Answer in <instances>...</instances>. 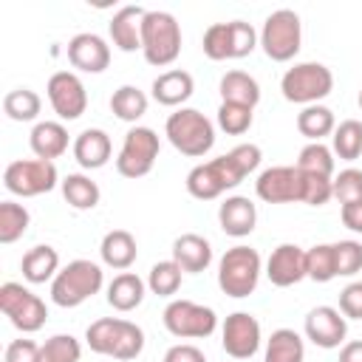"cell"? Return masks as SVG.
Masks as SVG:
<instances>
[{"label":"cell","instance_id":"obj_1","mask_svg":"<svg viewBox=\"0 0 362 362\" xmlns=\"http://www.w3.org/2000/svg\"><path fill=\"white\" fill-rule=\"evenodd\" d=\"M260 158L263 156L257 144H238L229 153L192 167L187 173V192L198 201H212L226 189H235L249 173H255Z\"/></svg>","mask_w":362,"mask_h":362},{"label":"cell","instance_id":"obj_2","mask_svg":"<svg viewBox=\"0 0 362 362\" xmlns=\"http://www.w3.org/2000/svg\"><path fill=\"white\" fill-rule=\"evenodd\" d=\"M85 342L93 354L113 356V359H136L144 351V331L122 317H102L88 325Z\"/></svg>","mask_w":362,"mask_h":362},{"label":"cell","instance_id":"obj_3","mask_svg":"<svg viewBox=\"0 0 362 362\" xmlns=\"http://www.w3.org/2000/svg\"><path fill=\"white\" fill-rule=\"evenodd\" d=\"M102 283H105L102 266L79 257L57 272V277L51 280V300L59 308H76L85 300H90L93 294H99Z\"/></svg>","mask_w":362,"mask_h":362},{"label":"cell","instance_id":"obj_4","mask_svg":"<svg viewBox=\"0 0 362 362\" xmlns=\"http://www.w3.org/2000/svg\"><path fill=\"white\" fill-rule=\"evenodd\" d=\"M164 133H167L170 144L181 156H189V158L206 156L212 150V144H215L212 122L195 107H178L175 113H170L167 124H164Z\"/></svg>","mask_w":362,"mask_h":362},{"label":"cell","instance_id":"obj_5","mask_svg":"<svg viewBox=\"0 0 362 362\" xmlns=\"http://www.w3.org/2000/svg\"><path fill=\"white\" fill-rule=\"evenodd\" d=\"M141 54L150 65H173L181 54V25L170 11H147L141 20Z\"/></svg>","mask_w":362,"mask_h":362},{"label":"cell","instance_id":"obj_6","mask_svg":"<svg viewBox=\"0 0 362 362\" xmlns=\"http://www.w3.org/2000/svg\"><path fill=\"white\" fill-rule=\"evenodd\" d=\"M260 280V255L252 246H232L223 252L221 263H218V286L226 297H249L257 288Z\"/></svg>","mask_w":362,"mask_h":362},{"label":"cell","instance_id":"obj_7","mask_svg":"<svg viewBox=\"0 0 362 362\" xmlns=\"http://www.w3.org/2000/svg\"><path fill=\"white\" fill-rule=\"evenodd\" d=\"M280 90L294 105H320L334 90V74L322 62H297L283 74Z\"/></svg>","mask_w":362,"mask_h":362},{"label":"cell","instance_id":"obj_8","mask_svg":"<svg viewBox=\"0 0 362 362\" xmlns=\"http://www.w3.org/2000/svg\"><path fill=\"white\" fill-rule=\"evenodd\" d=\"M204 54L215 62L221 59H240L249 57L257 45V31L252 23L243 20H229V23H212L204 31Z\"/></svg>","mask_w":362,"mask_h":362},{"label":"cell","instance_id":"obj_9","mask_svg":"<svg viewBox=\"0 0 362 362\" xmlns=\"http://www.w3.org/2000/svg\"><path fill=\"white\" fill-rule=\"evenodd\" d=\"M300 42H303V25H300L297 11L277 8L266 17V23L260 28V45L269 59H274V62L294 59L300 51Z\"/></svg>","mask_w":362,"mask_h":362},{"label":"cell","instance_id":"obj_10","mask_svg":"<svg viewBox=\"0 0 362 362\" xmlns=\"http://www.w3.org/2000/svg\"><path fill=\"white\" fill-rule=\"evenodd\" d=\"M57 184H59L57 167H54V161H45V158L11 161L3 173V187L20 198H34V195L51 192Z\"/></svg>","mask_w":362,"mask_h":362},{"label":"cell","instance_id":"obj_11","mask_svg":"<svg viewBox=\"0 0 362 362\" xmlns=\"http://www.w3.org/2000/svg\"><path fill=\"white\" fill-rule=\"evenodd\" d=\"M0 311H3V314L11 320V325H14L17 331H23V334L40 331V328L45 325V320H48L45 303H42L34 291H28L25 286L11 283V280L0 286Z\"/></svg>","mask_w":362,"mask_h":362},{"label":"cell","instance_id":"obj_12","mask_svg":"<svg viewBox=\"0 0 362 362\" xmlns=\"http://www.w3.org/2000/svg\"><path fill=\"white\" fill-rule=\"evenodd\" d=\"M161 320H164V328L181 339H204L218 328L215 311L192 300H173L164 308Z\"/></svg>","mask_w":362,"mask_h":362},{"label":"cell","instance_id":"obj_13","mask_svg":"<svg viewBox=\"0 0 362 362\" xmlns=\"http://www.w3.org/2000/svg\"><path fill=\"white\" fill-rule=\"evenodd\" d=\"M158 136L150 127H130L124 133L119 158H116V170L124 178H141L153 170L156 158H158Z\"/></svg>","mask_w":362,"mask_h":362},{"label":"cell","instance_id":"obj_14","mask_svg":"<svg viewBox=\"0 0 362 362\" xmlns=\"http://www.w3.org/2000/svg\"><path fill=\"white\" fill-rule=\"evenodd\" d=\"M45 90H48V102H51L54 113L59 119H65V122L79 119L85 113V107H88V90H85L82 79L76 74H71V71L51 74Z\"/></svg>","mask_w":362,"mask_h":362},{"label":"cell","instance_id":"obj_15","mask_svg":"<svg viewBox=\"0 0 362 362\" xmlns=\"http://www.w3.org/2000/svg\"><path fill=\"white\" fill-rule=\"evenodd\" d=\"M221 345L232 359H252L260 348V322L249 311H235L221 328Z\"/></svg>","mask_w":362,"mask_h":362},{"label":"cell","instance_id":"obj_16","mask_svg":"<svg viewBox=\"0 0 362 362\" xmlns=\"http://www.w3.org/2000/svg\"><path fill=\"white\" fill-rule=\"evenodd\" d=\"M255 192L266 204L303 201V173L297 167H269L257 175Z\"/></svg>","mask_w":362,"mask_h":362},{"label":"cell","instance_id":"obj_17","mask_svg":"<svg viewBox=\"0 0 362 362\" xmlns=\"http://www.w3.org/2000/svg\"><path fill=\"white\" fill-rule=\"evenodd\" d=\"M305 337L317 345V348H339L345 334H348V322H345V314L331 308V305H317L305 314Z\"/></svg>","mask_w":362,"mask_h":362},{"label":"cell","instance_id":"obj_18","mask_svg":"<svg viewBox=\"0 0 362 362\" xmlns=\"http://www.w3.org/2000/svg\"><path fill=\"white\" fill-rule=\"evenodd\" d=\"M68 62H71L76 71L102 74V71L110 65V45H107L99 34L82 31V34L71 37V42H68Z\"/></svg>","mask_w":362,"mask_h":362},{"label":"cell","instance_id":"obj_19","mask_svg":"<svg viewBox=\"0 0 362 362\" xmlns=\"http://www.w3.org/2000/svg\"><path fill=\"white\" fill-rule=\"evenodd\" d=\"M266 277L277 288H288L305 277V252L297 243H280L266 260Z\"/></svg>","mask_w":362,"mask_h":362},{"label":"cell","instance_id":"obj_20","mask_svg":"<svg viewBox=\"0 0 362 362\" xmlns=\"http://www.w3.org/2000/svg\"><path fill=\"white\" fill-rule=\"evenodd\" d=\"M144 8L141 6H122L113 20H110V40L119 51L130 54V51H141V20H144Z\"/></svg>","mask_w":362,"mask_h":362},{"label":"cell","instance_id":"obj_21","mask_svg":"<svg viewBox=\"0 0 362 362\" xmlns=\"http://www.w3.org/2000/svg\"><path fill=\"white\" fill-rule=\"evenodd\" d=\"M173 260L181 266V272L187 274H198L212 263V246L204 235L195 232H184L173 240Z\"/></svg>","mask_w":362,"mask_h":362},{"label":"cell","instance_id":"obj_22","mask_svg":"<svg viewBox=\"0 0 362 362\" xmlns=\"http://www.w3.org/2000/svg\"><path fill=\"white\" fill-rule=\"evenodd\" d=\"M110 153H113V144H110V136L99 127H88L82 130L76 139H74V158L79 161V167L85 170H99L110 161Z\"/></svg>","mask_w":362,"mask_h":362},{"label":"cell","instance_id":"obj_23","mask_svg":"<svg viewBox=\"0 0 362 362\" xmlns=\"http://www.w3.org/2000/svg\"><path fill=\"white\" fill-rule=\"evenodd\" d=\"M218 221H221V229L226 235L246 238V235H252V229L257 223V209H255V204L246 195H232V198H226L221 204Z\"/></svg>","mask_w":362,"mask_h":362},{"label":"cell","instance_id":"obj_24","mask_svg":"<svg viewBox=\"0 0 362 362\" xmlns=\"http://www.w3.org/2000/svg\"><path fill=\"white\" fill-rule=\"evenodd\" d=\"M195 90V82H192V74L181 71V68H173V71H164L153 79V99L164 107H178L184 105Z\"/></svg>","mask_w":362,"mask_h":362},{"label":"cell","instance_id":"obj_25","mask_svg":"<svg viewBox=\"0 0 362 362\" xmlns=\"http://www.w3.org/2000/svg\"><path fill=\"white\" fill-rule=\"evenodd\" d=\"M99 255H102V263L110 266V269H130L139 257V246H136V238L127 232V229H110L105 238H102V246H99Z\"/></svg>","mask_w":362,"mask_h":362},{"label":"cell","instance_id":"obj_26","mask_svg":"<svg viewBox=\"0 0 362 362\" xmlns=\"http://www.w3.org/2000/svg\"><path fill=\"white\" fill-rule=\"evenodd\" d=\"M28 144L37 158L54 161L68 150V130L59 122H37L28 136Z\"/></svg>","mask_w":362,"mask_h":362},{"label":"cell","instance_id":"obj_27","mask_svg":"<svg viewBox=\"0 0 362 362\" xmlns=\"http://www.w3.org/2000/svg\"><path fill=\"white\" fill-rule=\"evenodd\" d=\"M20 269H23V277H25L28 283L40 286V283L57 277V272H59V255H57L54 246L40 243V246H34V249H28V252L23 255Z\"/></svg>","mask_w":362,"mask_h":362},{"label":"cell","instance_id":"obj_28","mask_svg":"<svg viewBox=\"0 0 362 362\" xmlns=\"http://www.w3.org/2000/svg\"><path fill=\"white\" fill-rule=\"evenodd\" d=\"M218 88H221V99L223 102L243 105V107H252V110L260 102V85L246 71H226L221 76V85Z\"/></svg>","mask_w":362,"mask_h":362},{"label":"cell","instance_id":"obj_29","mask_svg":"<svg viewBox=\"0 0 362 362\" xmlns=\"http://www.w3.org/2000/svg\"><path fill=\"white\" fill-rule=\"evenodd\" d=\"M144 300V280L136 272H122L107 286V303L116 311H133Z\"/></svg>","mask_w":362,"mask_h":362},{"label":"cell","instance_id":"obj_30","mask_svg":"<svg viewBox=\"0 0 362 362\" xmlns=\"http://www.w3.org/2000/svg\"><path fill=\"white\" fill-rule=\"evenodd\" d=\"M305 359V348H303V337L291 328H277L272 331L269 342H266V356L263 362H303Z\"/></svg>","mask_w":362,"mask_h":362},{"label":"cell","instance_id":"obj_31","mask_svg":"<svg viewBox=\"0 0 362 362\" xmlns=\"http://www.w3.org/2000/svg\"><path fill=\"white\" fill-rule=\"evenodd\" d=\"M297 130L311 139V141H320L322 136H331L337 130V119H334V110L325 107V105H308L297 113Z\"/></svg>","mask_w":362,"mask_h":362},{"label":"cell","instance_id":"obj_32","mask_svg":"<svg viewBox=\"0 0 362 362\" xmlns=\"http://www.w3.org/2000/svg\"><path fill=\"white\" fill-rule=\"evenodd\" d=\"M59 187H62V198L74 206V209H93L96 204H99V187H96V181H90L88 175H82V173H71V175H65L62 181H59Z\"/></svg>","mask_w":362,"mask_h":362},{"label":"cell","instance_id":"obj_33","mask_svg":"<svg viewBox=\"0 0 362 362\" xmlns=\"http://www.w3.org/2000/svg\"><path fill=\"white\" fill-rule=\"evenodd\" d=\"M110 110L122 122H136V119H141L147 113V96L136 85H122L110 96Z\"/></svg>","mask_w":362,"mask_h":362},{"label":"cell","instance_id":"obj_34","mask_svg":"<svg viewBox=\"0 0 362 362\" xmlns=\"http://www.w3.org/2000/svg\"><path fill=\"white\" fill-rule=\"evenodd\" d=\"M40 107H42V99L31 88H14L3 96V110L14 122H34L40 116Z\"/></svg>","mask_w":362,"mask_h":362},{"label":"cell","instance_id":"obj_35","mask_svg":"<svg viewBox=\"0 0 362 362\" xmlns=\"http://www.w3.org/2000/svg\"><path fill=\"white\" fill-rule=\"evenodd\" d=\"M31 223V215L23 204L17 201H3L0 204V243H14L25 235Z\"/></svg>","mask_w":362,"mask_h":362},{"label":"cell","instance_id":"obj_36","mask_svg":"<svg viewBox=\"0 0 362 362\" xmlns=\"http://www.w3.org/2000/svg\"><path fill=\"white\" fill-rule=\"evenodd\" d=\"M305 277H311L314 283H328L337 277L334 243H317L305 252Z\"/></svg>","mask_w":362,"mask_h":362},{"label":"cell","instance_id":"obj_37","mask_svg":"<svg viewBox=\"0 0 362 362\" xmlns=\"http://www.w3.org/2000/svg\"><path fill=\"white\" fill-rule=\"evenodd\" d=\"M334 153L342 161H354L362 156V122L345 119L334 130Z\"/></svg>","mask_w":362,"mask_h":362},{"label":"cell","instance_id":"obj_38","mask_svg":"<svg viewBox=\"0 0 362 362\" xmlns=\"http://www.w3.org/2000/svg\"><path fill=\"white\" fill-rule=\"evenodd\" d=\"M181 274L184 272H181V266L175 260H158L147 274V286L158 297H173L181 288Z\"/></svg>","mask_w":362,"mask_h":362},{"label":"cell","instance_id":"obj_39","mask_svg":"<svg viewBox=\"0 0 362 362\" xmlns=\"http://www.w3.org/2000/svg\"><path fill=\"white\" fill-rule=\"evenodd\" d=\"M297 170L331 178V175H334V156H331V150H328L322 141H308V144L300 150Z\"/></svg>","mask_w":362,"mask_h":362},{"label":"cell","instance_id":"obj_40","mask_svg":"<svg viewBox=\"0 0 362 362\" xmlns=\"http://www.w3.org/2000/svg\"><path fill=\"white\" fill-rule=\"evenodd\" d=\"M218 127L229 136H240L252 127V107L243 105H232V102H221L218 107Z\"/></svg>","mask_w":362,"mask_h":362},{"label":"cell","instance_id":"obj_41","mask_svg":"<svg viewBox=\"0 0 362 362\" xmlns=\"http://www.w3.org/2000/svg\"><path fill=\"white\" fill-rule=\"evenodd\" d=\"M82 348L71 334H54L42 345V362H79Z\"/></svg>","mask_w":362,"mask_h":362},{"label":"cell","instance_id":"obj_42","mask_svg":"<svg viewBox=\"0 0 362 362\" xmlns=\"http://www.w3.org/2000/svg\"><path fill=\"white\" fill-rule=\"evenodd\" d=\"M334 260H337V277H354L356 272H362V243L359 240L334 243Z\"/></svg>","mask_w":362,"mask_h":362},{"label":"cell","instance_id":"obj_43","mask_svg":"<svg viewBox=\"0 0 362 362\" xmlns=\"http://www.w3.org/2000/svg\"><path fill=\"white\" fill-rule=\"evenodd\" d=\"M303 173V170H300ZM328 198H334V178L303 173V204L308 206H322Z\"/></svg>","mask_w":362,"mask_h":362},{"label":"cell","instance_id":"obj_44","mask_svg":"<svg viewBox=\"0 0 362 362\" xmlns=\"http://www.w3.org/2000/svg\"><path fill=\"white\" fill-rule=\"evenodd\" d=\"M334 198L339 204H351V201H362V170H342L334 178Z\"/></svg>","mask_w":362,"mask_h":362},{"label":"cell","instance_id":"obj_45","mask_svg":"<svg viewBox=\"0 0 362 362\" xmlns=\"http://www.w3.org/2000/svg\"><path fill=\"white\" fill-rule=\"evenodd\" d=\"M3 362H42V345L34 339H14L8 342Z\"/></svg>","mask_w":362,"mask_h":362},{"label":"cell","instance_id":"obj_46","mask_svg":"<svg viewBox=\"0 0 362 362\" xmlns=\"http://www.w3.org/2000/svg\"><path fill=\"white\" fill-rule=\"evenodd\" d=\"M339 311H342L348 320H362V280L348 283V286L339 291Z\"/></svg>","mask_w":362,"mask_h":362},{"label":"cell","instance_id":"obj_47","mask_svg":"<svg viewBox=\"0 0 362 362\" xmlns=\"http://www.w3.org/2000/svg\"><path fill=\"white\" fill-rule=\"evenodd\" d=\"M164 362H206V356L195 345H173V348H167Z\"/></svg>","mask_w":362,"mask_h":362},{"label":"cell","instance_id":"obj_48","mask_svg":"<svg viewBox=\"0 0 362 362\" xmlns=\"http://www.w3.org/2000/svg\"><path fill=\"white\" fill-rule=\"evenodd\" d=\"M339 218H342V223H345L351 232H359V235H362V201H351V204H342V209H339Z\"/></svg>","mask_w":362,"mask_h":362},{"label":"cell","instance_id":"obj_49","mask_svg":"<svg viewBox=\"0 0 362 362\" xmlns=\"http://www.w3.org/2000/svg\"><path fill=\"white\" fill-rule=\"evenodd\" d=\"M339 362H362V339H354V342L342 345Z\"/></svg>","mask_w":362,"mask_h":362},{"label":"cell","instance_id":"obj_50","mask_svg":"<svg viewBox=\"0 0 362 362\" xmlns=\"http://www.w3.org/2000/svg\"><path fill=\"white\" fill-rule=\"evenodd\" d=\"M359 107H362V90H359Z\"/></svg>","mask_w":362,"mask_h":362}]
</instances>
